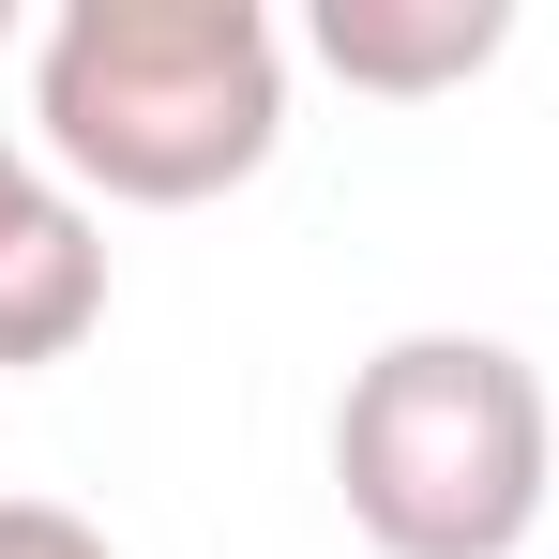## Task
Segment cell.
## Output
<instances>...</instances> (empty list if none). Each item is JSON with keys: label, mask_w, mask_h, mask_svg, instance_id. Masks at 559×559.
Instances as JSON below:
<instances>
[{"label": "cell", "mask_w": 559, "mask_h": 559, "mask_svg": "<svg viewBox=\"0 0 559 559\" xmlns=\"http://www.w3.org/2000/svg\"><path fill=\"white\" fill-rule=\"evenodd\" d=\"M0 46H15V0H0Z\"/></svg>", "instance_id": "7"}, {"label": "cell", "mask_w": 559, "mask_h": 559, "mask_svg": "<svg viewBox=\"0 0 559 559\" xmlns=\"http://www.w3.org/2000/svg\"><path fill=\"white\" fill-rule=\"evenodd\" d=\"M545 484L559 424L499 333H393L333 393V499L378 559H514L545 530Z\"/></svg>", "instance_id": "2"}, {"label": "cell", "mask_w": 559, "mask_h": 559, "mask_svg": "<svg viewBox=\"0 0 559 559\" xmlns=\"http://www.w3.org/2000/svg\"><path fill=\"white\" fill-rule=\"evenodd\" d=\"M15 167H31V152H15V136H0V182H15Z\"/></svg>", "instance_id": "6"}, {"label": "cell", "mask_w": 559, "mask_h": 559, "mask_svg": "<svg viewBox=\"0 0 559 559\" xmlns=\"http://www.w3.org/2000/svg\"><path fill=\"white\" fill-rule=\"evenodd\" d=\"M348 92H378V106H439V92H468L499 46H514V15L499 0H318V31H302Z\"/></svg>", "instance_id": "4"}, {"label": "cell", "mask_w": 559, "mask_h": 559, "mask_svg": "<svg viewBox=\"0 0 559 559\" xmlns=\"http://www.w3.org/2000/svg\"><path fill=\"white\" fill-rule=\"evenodd\" d=\"M287 136V31L258 0H61L31 46V152L106 212H197Z\"/></svg>", "instance_id": "1"}, {"label": "cell", "mask_w": 559, "mask_h": 559, "mask_svg": "<svg viewBox=\"0 0 559 559\" xmlns=\"http://www.w3.org/2000/svg\"><path fill=\"white\" fill-rule=\"evenodd\" d=\"M106 318V212L46 152L0 182V378L15 364H76Z\"/></svg>", "instance_id": "3"}, {"label": "cell", "mask_w": 559, "mask_h": 559, "mask_svg": "<svg viewBox=\"0 0 559 559\" xmlns=\"http://www.w3.org/2000/svg\"><path fill=\"white\" fill-rule=\"evenodd\" d=\"M0 559H121L76 499H0Z\"/></svg>", "instance_id": "5"}]
</instances>
